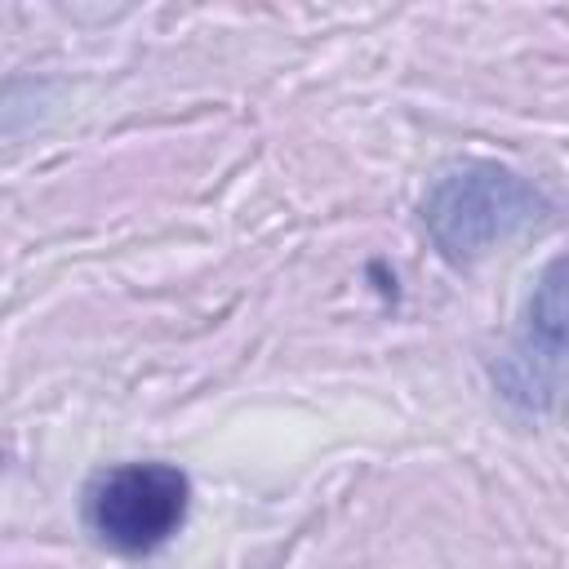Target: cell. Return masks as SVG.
Segmentation results:
<instances>
[{"mask_svg": "<svg viewBox=\"0 0 569 569\" xmlns=\"http://www.w3.org/2000/svg\"><path fill=\"white\" fill-rule=\"evenodd\" d=\"M493 387L525 413H547L569 391V253L551 258L529 298L511 347L493 360Z\"/></svg>", "mask_w": 569, "mask_h": 569, "instance_id": "3", "label": "cell"}, {"mask_svg": "<svg viewBox=\"0 0 569 569\" xmlns=\"http://www.w3.org/2000/svg\"><path fill=\"white\" fill-rule=\"evenodd\" d=\"M551 213L547 196L498 160H458L422 196V227L445 262L471 267Z\"/></svg>", "mask_w": 569, "mask_h": 569, "instance_id": "1", "label": "cell"}, {"mask_svg": "<svg viewBox=\"0 0 569 569\" xmlns=\"http://www.w3.org/2000/svg\"><path fill=\"white\" fill-rule=\"evenodd\" d=\"M191 476L173 462H116L84 485V529L116 556H151L187 525Z\"/></svg>", "mask_w": 569, "mask_h": 569, "instance_id": "2", "label": "cell"}]
</instances>
